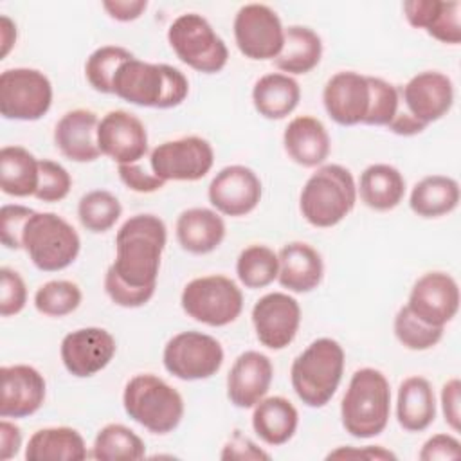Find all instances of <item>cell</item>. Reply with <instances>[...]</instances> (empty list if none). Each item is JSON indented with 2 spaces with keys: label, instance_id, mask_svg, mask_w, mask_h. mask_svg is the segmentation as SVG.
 Returning a JSON list of instances; mask_svg holds the SVG:
<instances>
[{
  "label": "cell",
  "instance_id": "obj_32",
  "mask_svg": "<svg viewBox=\"0 0 461 461\" xmlns=\"http://www.w3.org/2000/svg\"><path fill=\"white\" fill-rule=\"evenodd\" d=\"M86 456L85 439L72 427L40 429L25 447L27 461H83Z\"/></svg>",
  "mask_w": 461,
  "mask_h": 461
},
{
  "label": "cell",
  "instance_id": "obj_14",
  "mask_svg": "<svg viewBox=\"0 0 461 461\" xmlns=\"http://www.w3.org/2000/svg\"><path fill=\"white\" fill-rule=\"evenodd\" d=\"M250 317L259 344L279 351L292 344L299 331L301 306L285 292H270L256 301Z\"/></svg>",
  "mask_w": 461,
  "mask_h": 461
},
{
  "label": "cell",
  "instance_id": "obj_28",
  "mask_svg": "<svg viewBox=\"0 0 461 461\" xmlns=\"http://www.w3.org/2000/svg\"><path fill=\"white\" fill-rule=\"evenodd\" d=\"M436 418V394L425 376H409L398 387L396 420L407 432H421Z\"/></svg>",
  "mask_w": 461,
  "mask_h": 461
},
{
  "label": "cell",
  "instance_id": "obj_3",
  "mask_svg": "<svg viewBox=\"0 0 461 461\" xmlns=\"http://www.w3.org/2000/svg\"><path fill=\"white\" fill-rule=\"evenodd\" d=\"M391 414V387L385 375L362 367L351 375L340 402V421L346 432L358 439L382 434Z\"/></svg>",
  "mask_w": 461,
  "mask_h": 461
},
{
  "label": "cell",
  "instance_id": "obj_40",
  "mask_svg": "<svg viewBox=\"0 0 461 461\" xmlns=\"http://www.w3.org/2000/svg\"><path fill=\"white\" fill-rule=\"evenodd\" d=\"M130 58H133V54L119 45H103L95 49L85 63L86 81L95 92L113 94V76L119 65Z\"/></svg>",
  "mask_w": 461,
  "mask_h": 461
},
{
  "label": "cell",
  "instance_id": "obj_22",
  "mask_svg": "<svg viewBox=\"0 0 461 461\" xmlns=\"http://www.w3.org/2000/svg\"><path fill=\"white\" fill-rule=\"evenodd\" d=\"M274 378L272 360L261 353L249 349L234 360L227 375V398L234 407L252 409L267 396Z\"/></svg>",
  "mask_w": 461,
  "mask_h": 461
},
{
  "label": "cell",
  "instance_id": "obj_26",
  "mask_svg": "<svg viewBox=\"0 0 461 461\" xmlns=\"http://www.w3.org/2000/svg\"><path fill=\"white\" fill-rule=\"evenodd\" d=\"M286 155L303 167L322 166L330 155L331 140L326 126L312 115L294 117L283 133Z\"/></svg>",
  "mask_w": 461,
  "mask_h": 461
},
{
  "label": "cell",
  "instance_id": "obj_27",
  "mask_svg": "<svg viewBox=\"0 0 461 461\" xmlns=\"http://www.w3.org/2000/svg\"><path fill=\"white\" fill-rule=\"evenodd\" d=\"M175 234L178 245L189 254H209L216 250L225 238V221L218 211L207 207H191L178 214Z\"/></svg>",
  "mask_w": 461,
  "mask_h": 461
},
{
  "label": "cell",
  "instance_id": "obj_10",
  "mask_svg": "<svg viewBox=\"0 0 461 461\" xmlns=\"http://www.w3.org/2000/svg\"><path fill=\"white\" fill-rule=\"evenodd\" d=\"M52 104V83L38 68L16 67L0 74V113L9 121H38Z\"/></svg>",
  "mask_w": 461,
  "mask_h": 461
},
{
  "label": "cell",
  "instance_id": "obj_53",
  "mask_svg": "<svg viewBox=\"0 0 461 461\" xmlns=\"http://www.w3.org/2000/svg\"><path fill=\"white\" fill-rule=\"evenodd\" d=\"M22 448V430L16 423L4 418L0 421V459L14 457Z\"/></svg>",
  "mask_w": 461,
  "mask_h": 461
},
{
  "label": "cell",
  "instance_id": "obj_19",
  "mask_svg": "<svg viewBox=\"0 0 461 461\" xmlns=\"http://www.w3.org/2000/svg\"><path fill=\"white\" fill-rule=\"evenodd\" d=\"M400 99L416 121L429 126L450 112L454 104V83L439 70H423L403 85Z\"/></svg>",
  "mask_w": 461,
  "mask_h": 461
},
{
  "label": "cell",
  "instance_id": "obj_44",
  "mask_svg": "<svg viewBox=\"0 0 461 461\" xmlns=\"http://www.w3.org/2000/svg\"><path fill=\"white\" fill-rule=\"evenodd\" d=\"M36 211L25 205L18 203H5L2 205L0 211V240L2 245L9 250H20L23 249L22 238H23V229L29 221V218Z\"/></svg>",
  "mask_w": 461,
  "mask_h": 461
},
{
  "label": "cell",
  "instance_id": "obj_11",
  "mask_svg": "<svg viewBox=\"0 0 461 461\" xmlns=\"http://www.w3.org/2000/svg\"><path fill=\"white\" fill-rule=\"evenodd\" d=\"M221 344L202 331H180L173 335L162 351V364L178 380H207L223 364Z\"/></svg>",
  "mask_w": 461,
  "mask_h": 461
},
{
  "label": "cell",
  "instance_id": "obj_48",
  "mask_svg": "<svg viewBox=\"0 0 461 461\" xmlns=\"http://www.w3.org/2000/svg\"><path fill=\"white\" fill-rule=\"evenodd\" d=\"M418 457L421 461H436V459H459L461 457V443L457 438L450 434H434L429 438Z\"/></svg>",
  "mask_w": 461,
  "mask_h": 461
},
{
  "label": "cell",
  "instance_id": "obj_55",
  "mask_svg": "<svg viewBox=\"0 0 461 461\" xmlns=\"http://www.w3.org/2000/svg\"><path fill=\"white\" fill-rule=\"evenodd\" d=\"M14 43H16V25L7 14H2L0 16V45H2L0 59H4L9 54Z\"/></svg>",
  "mask_w": 461,
  "mask_h": 461
},
{
  "label": "cell",
  "instance_id": "obj_9",
  "mask_svg": "<svg viewBox=\"0 0 461 461\" xmlns=\"http://www.w3.org/2000/svg\"><path fill=\"white\" fill-rule=\"evenodd\" d=\"M180 306L196 322L221 328L234 322L243 310L241 288L227 276L211 274L191 279L182 294Z\"/></svg>",
  "mask_w": 461,
  "mask_h": 461
},
{
  "label": "cell",
  "instance_id": "obj_39",
  "mask_svg": "<svg viewBox=\"0 0 461 461\" xmlns=\"http://www.w3.org/2000/svg\"><path fill=\"white\" fill-rule=\"evenodd\" d=\"M81 288L67 279H52L34 294V308L47 317H65L81 304Z\"/></svg>",
  "mask_w": 461,
  "mask_h": 461
},
{
  "label": "cell",
  "instance_id": "obj_54",
  "mask_svg": "<svg viewBox=\"0 0 461 461\" xmlns=\"http://www.w3.org/2000/svg\"><path fill=\"white\" fill-rule=\"evenodd\" d=\"M389 131L396 133V135H402V137H412V135H418L421 131H425V124L416 121L407 110H398L396 115L393 117V121L387 124Z\"/></svg>",
  "mask_w": 461,
  "mask_h": 461
},
{
  "label": "cell",
  "instance_id": "obj_41",
  "mask_svg": "<svg viewBox=\"0 0 461 461\" xmlns=\"http://www.w3.org/2000/svg\"><path fill=\"white\" fill-rule=\"evenodd\" d=\"M393 330L398 342L411 351H427L434 348L445 331V328L430 326L420 321L414 313H411L407 306H402L394 315Z\"/></svg>",
  "mask_w": 461,
  "mask_h": 461
},
{
  "label": "cell",
  "instance_id": "obj_25",
  "mask_svg": "<svg viewBox=\"0 0 461 461\" xmlns=\"http://www.w3.org/2000/svg\"><path fill=\"white\" fill-rule=\"evenodd\" d=\"M409 25L423 29L441 43L457 45L461 41V4L456 0H407L402 5Z\"/></svg>",
  "mask_w": 461,
  "mask_h": 461
},
{
  "label": "cell",
  "instance_id": "obj_42",
  "mask_svg": "<svg viewBox=\"0 0 461 461\" xmlns=\"http://www.w3.org/2000/svg\"><path fill=\"white\" fill-rule=\"evenodd\" d=\"M367 83H369V108L362 124L387 128V124L393 121V117L400 110V103H402L400 90L393 83L375 76H367Z\"/></svg>",
  "mask_w": 461,
  "mask_h": 461
},
{
  "label": "cell",
  "instance_id": "obj_38",
  "mask_svg": "<svg viewBox=\"0 0 461 461\" xmlns=\"http://www.w3.org/2000/svg\"><path fill=\"white\" fill-rule=\"evenodd\" d=\"M121 212L122 205L117 196L104 189H95L83 194L77 203V218L81 225L94 234L110 230L121 218Z\"/></svg>",
  "mask_w": 461,
  "mask_h": 461
},
{
  "label": "cell",
  "instance_id": "obj_34",
  "mask_svg": "<svg viewBox=\"0 0 461 461\" xmlns=\"http://www.w3.org/2000/svg\"><path fill=\"white\" fill-rule=\"evenodd\" d=\"M40 182V160L23 146L0 149V187L9 196H34Z\"/></svg>",
  "mask_w": 461,
  "mask_h": 461
},
{
  "label": "cell",
  "instance_id": "obj_36",
  "mask_svg": "<svg viewBox=\"0 0 461 461\" xmlns=\"http://www.w3.org/2000/svg\"><path fill=\"white\" fill-rule=\"evenodd\" d=\"M90 456L97 461H135L146 456V445L130 427L108 423L95 434Z\"/></svg>",
  "mask_w": 461,
  "mask_h": 461
},
{
  "label": "cell",
  "instance_id": "obj_20",
  "mask_svg": "<svg viewBox=\"0 0 461 461\" xmlns=\"http://www.w3.org/2000/svg\"><path fill=\"white\" fill-rule=\"evenodd\" d=\"M47 384L43 375L27 364L4 366L0 369V416L27 418L45 402Z\"/></svg>",
  "mask_w": 461,
  "mask_h": 461
},
{
  "label": "cell",
  "instance_id": "obj_50",
  "mask_svg": "<svg viewBox=\"0 0 461 461\" xmlns=\"http://www.w3.org/2000/svg\"><path fill=\"white\" fill-rule=\"evenodd\" d=\"M220 457L221 459H270V454L261 450L249 438L241 436L240 430H234L232 438L225 443Z\"/></svg>",
  "mask_w": 461,
  "mask_h": 461
},
{
  "label": "cell",
  "instance_id": "obj_46",
  "mask_svg": "<svg viewBox=\"0 0 461 461\" xmlns=\"http://www.w3.org/2000/svg\"><path fill=\"white\" fill-rule=\"evenodd\" d=\"M104 292L112 299V303L122 308H140L153 297L151 292H142L126 286L110 270H106L104 274Z\"/></svg>",
  "mask_w": 461,
  "mask_h": 461
},
{
  "label": "cell",
  "instance_id": "obj_7",
  "mask_svg": "<svg viewBox=\"0 0 461 461\" xmlns=\"http://www.w3.org/2000/svg\"><path fill=\"white\" fill-rule=\"evenodd\" d=\"M22 245L41 272H59L70 267L81 250L79 234L56 212H34L23 229Z\"/></svg>",
  "mask_w": 461,
  "mask_h": 461
},
{
  "label": "cell",
  "instance_id": "obj_29",
  "mask_svg": "<svg viewBox=\"0 0 461 461\" xmlns=\"http://www.w3.org/2000/svg\"><path fill=\"white\" fill-rule=\"evenodd\" d=\"M299 425V412L285 396H267L254 405L252 429L256 436L270 445L279 447L288 443Z\"/></svg>",
  "mask_w": 461,
  "mask_h": 461
},
{
  "label": "cell",
  "instance_id": "obj_5",
  "mask_svg": "<svg viewBox=\"0 0 461 461\" xmlns=\"http://www.w3.org/2000/svg\"><path fill=\"white\" fill-rule=\"evenodd\" d=\"M357 184L351 171L340 164L321 166L303 185L299 211L319 229L340 223L357 203Z\"/></svg>",
  "mask_w": 461,
  "mask_h": 461
},
{
  "label": "cell",
  "instance_id": "obj_23",
  "mask_svg": "<svg viewBox=\"0 0 461 461\" xmlns=\"http://www.w3.org/2000/svg\"><path fill=\"white\" fill-rule=\"evenodd\" d=\"M99 119L92 110L76 108L61 115L54 128V144L72 162L86 164L99 158L97 146Z\"/></svg>",
  "mask_w": 461,
  "mask_h": 461
},
{
  "label": "cell",
  "instance_id": "obj_12",
  "mask_svg": "<svg viewBox=\"0 0 461 461\" xmlns=\"http://www.w3.org/2000/svg\"><path fill=\"white\" fill-rule=\"evenodd\" d=\"M212 164V146L198 135L166 140L149 155L151 173L164 182H196L211 171Z\"/></svg>",
  "mask_w": 461,
  "mask_h": 461
},
{
  "label": "cell",
  "instance_id": "obj_49",
  "mask_svg": "<svg viewBox=\"0 0 461 461\" xmlns=\"http://www.w3.org/2000/svg\"><path fill=\"white\" fill-rule=\"evenodd\" d=\"M459 393L461 382L457 378H450L441 387V411L445 416V423L454 430L459 432L461 429V407H459Z\"/></svg>",
  "mask_w": 461,
  "mask_h": 461
},
{
  "label": "cell",
  "instance_id": "obj_17",
  "mask_svg": "<svg viewBox=\"0 0 461 461\" xmlns=\"http://www.w3.org/2000/svg\"><path fill=\"white\" fill-rule=\"evenodd\" d=\"M263 194V185L254 169L232 164L221 167L211 180L207 196L211 205L225 216L252 212Z\"/></svg>",
  "mask_w": 461,
  "mask_h": 461
},
{
  "label": "cell",
  "instance_id": "obj_16",
  "mask_svg": "<svg viewBox=\"0 0 461 461\" xmlns=\"http://www.w3.org/2000/svg\"><path fill=\"white\" fill-rule=\"evenodd\" d=\"M405 306L420 321L445 328L459 310L457 281L441 270L427 272L412 285Z\"/></svg>",
  "mask_w": 461,
  "mask_h": 461
},
{
  "label": "cell",
  "instance_id": "obj_33",
  "mask_svg": "<svg viewBox=\"0 0 461 461\" xmlns=\"http://www.w3.org/2000/svg\"><path fill=\"white\" fill-rule=\"evenodd\" d=\"M322 58L321 36L306 25H290L285 29V43L277 58H274L276 68L283 74H308Z\"/></svg>",
  "mask_w": 461,
  "mask_h": 461
},
{
  "label": "cell",
  "instance_id": "obj_13",
  "mask_svg": "<svg viewBox=\"0 0 461 461\" xmlns=\"http://www.w3.org/2000/svg\"><path fill=\"white\" fill-rule=\"evenodd\" d=\"M234 41L240 52L256 61L274 59L285 43V27L277 13L265 4H245L234 16Z\"/></svg>",
  "mask_w": 461,
  "mask_h": 461
},
{
  "label": "cell",
  "instance_id": "obj_45",
  "mask_svg": "<svg viewBox=\"0 0 461 461\" xmlns=\"http://www.w3.org/2000/svg\"><path fill=\"white\" fill-rule=\"evenodd\" d=\"M27 303V286L22 276L9 268H0V315L11 317L20 313Z\"/></svg>",
  "mask_w": 461,
  "mask_h": 461
},
{
  "label": "cell",
  "instance_id": "obj_43",
  "mask_svg": "<svg viewBox=\"0 0 461 461\" xmlns=\"http://www.w3.org/2000/svg\"><path fill=\"white\" fill-rule=\"evenodd\" d=\"M72 187L70 173L54 160L41 158L40 160V182L34 196L41 202L54 203L67 198Z\"/></svg>",
  "mask_w": 461,
  "mask_h": 461
},
{
  "label": "cell",
  "instance_id": "obj_24",
  "mask_svg": "<svg viewBox=\"0 0 461 461\" xmlns=\"http://www.w3.org/2000/svg\"><path fill=\"white\" fill-rule=\"evenodd\" d=\"M277 281L294 294L315 290L324 276V263L317 249L304 241H290L277 252Z\"/></svg>",
  "mask_w": 461,
  "mask_h": 461
},
{
  "label": "cell",
  "instance_id": "obj_37",
  "mask_svg": "<svg viewBox=\"0 0 461 461\" xmlns=\"http://www.w3.org/2000/svg\"><path fill=\"white\" fill-rule=\"evenodd\" d=\"M277 254L267 245H249L236 259V276L245 288H265L277 279Z\"/></svg>",
  "mask_w": 461,
  "mask_h": 461
},
{
  "label": "cell",
  "instance_id": "obj_35",
  "mask_svg": "<svg viewBox=\"0 0 461 461\" xmlns=\"http://www.w3.org/2000/svg\"><path fill=\"white\" fill-rule=\"evenodd\" d=\"M459 194L457 180L445 175H429L414 184L409 207L421 218H439L459 205Z\"/></svg>",
  "mask_w": 461,
  "mask_h": 461
},
{
  "label": "cell",
  "instance_id": "obj_6",
  "mask_svg": "<svg viewBox=\"0 0 461 461\" xmlns=\"http://www.w3.org/2000/svg\"><path fill=\"white\" fill-rule=\"evenodd\" d=\"M124 412L151 434L173 432L184 418V398L153 373L131 376L122 391Z\"/></svg>",
  "mask_w": 461,
  "mask_h": 461
},
{
  "label": "cell",
  "instance_id": "obj_2",
  "mask_svg": "<svg viewBox=\"0 0 461 461\" xmlns=\"http://www.w3.org/2000/svg\"><path fill=\"white\" fill-rule=\"evenodd\" d=\"M113 94L144 108H175L189 94L182 70L166 63H148L135 56L122 61L113 76Z\"/></svg>",
  "mask_w": 461,
  "mask_h": 461
},
{
  "label": "cell",
  "instance_id": "obj_51",
  "mask_svg": "<svg viewBox=\"0 0 461 461\" xmlns=\"http://www.w3.org/2000/svg\"><path fill=\"white\" fill-rule=\"evenodd\" d=\"M326 459H375V461H384V459H396V454L380 447V445H367L362 448L357 447H339L333 452L326 456Z\"/></svg>",
  "mask_w": 461,
  "mask_h": 461
},
{
  "label": "cell",
  "instance_id": "obj_47",
  "mask_svg": "<svg viewBox=\"0 0 461 461\" xmlns=\"http://www.w3.org/2000/svg\"><path fill=\"white\" fill-rule=\"evenodd\" d=\"M117 171H119L121 182L135 193H155L166 185L164 180H160L153 173H148L137 162L135 164H121Z\"/></svg>",
  "mask_w": 461,
  "mask_h": 461
},
{
  "label": "cell",
  "instance_id": "obj_31",
  "mask_svg": "<svg viewBox=\"0 0 461 461\" xmlns=\"http://www.w3.org/2000/svg\"><path fill=\"white\" fill-rule=\"evenodd\" d=\"M357 194L373 211H393L405 196V178L391 164H371L360 173Z\"/></svg>",
  "mask_w": 461,
  "mask_h": 461
},
{
  "label": "cell",
  "instance_id": "obj_8",
  "mask_svg": "<svg viewBox=\"0 0 461 461\" xmlns=\"http://www.w3.org/2000/svg\"><path fill=\"white\" fill-rule=\"evenodd\" d=\"M167 41L176 58L196 72L216 74L229 61L225 41L198 13H184L167 29Z\"/></svg>",
  "mask_w": 461,
  "mask_h": 461
},
{
  "label": "cell",
  "instance_id": "obj_18",
  "mask_svg": "<svg viewBox=\"0 0 461 461\" xmlns=\"http://www.w3.org/2000/svg\"><path fill=\"white\" fill-rule=\"evenodd\" d=\"M97 146L101 155H106L119 166L135 164L148 153L146 126L135 113L112 110L99 121Z\"/></svg>",
  "mask_w": 461,
  "mask_h": 461
},
{
  "label": "cell",
  "instance_id": "obj_21",
  "mask_svg": "<svg viewBox=\"0 0 461 461\" xmlns=\"http://www.w3.org/2000/svg\"><path fill=\"white\" fill-rule=\"evenodd\" d=\"M326 113L340 126L362 124L369 108L367 76L355 70L333 74L322 90Z\"/></svg>",
  "mask_w": 461,
  "mask_h": 461
},
{
  "label": "cell",
  "instance_id": "obj_15",
  "mask_svg": "<svg viewBox=\"0 0 461 461\" xmlns=\"http://www.w3.org/2000/svg\"><path fill=\"white\" fill-rule=\"evenodd\" d=\"M113 335L97 326H86L67 333L59 346L65 369L76 378H88L103 371L115 357Z\"/></svg>",
  "mask_w": 461,
  "mask_h": 461
},
{
  "label": "cell",
  "instance_id": "obj_30",
  "mask_svg": "<svg viewBox=\"0 0 461 461\" xmlns=\"http://www.w3.org/2000/svg\"><path fill=\"white\" fill-rule=\"evenodd\" d=\"M301 101L299 83L283 72L261 76L252 88V104L256 112L270 121L288 117Z\"/></svg>",
  "mask_w": 461,
  "mask_h": 461
},
{
  "label": "cell",
  "instance_id": "obj_52",
  "mask_svg": "<svg viewBox=\"0 0 461 461\" xmlns=\"http://www.w3.org/2000/svg\"><path fill=\"white\" fill-rule=\"evenodd\" d=\"M148 7L146 0H106L103 2V9L110 14V18L117 22H133L137 20Z\"/></svg>",
  "mask_w": 461,
  "mask_h": 461
},
{
  "label": "cell",
  "instance_id": "obj_4",
  "mask_svg": "<svg viewBox=\"0 0 461 461\" xmlns=\"http://www.w3.org/2000/svg\"><path fill=\"white\" fill-rule=\"evenodd\" d=\"M344 349L330 337L310 342L292 362L290 382L297 398L312 409L324 407L344 375Z\"/></svg>",
  "mask_w": 461,
  "mask_h": 461
},
{
  "label": "cell",
  "instance_id": "obj_1",
  "mask_svg": "<svg viewBox=\"0 0 461 461\" xmlns=\"http://www.w3.org/2000/svg\"><path fill=\"white\" fill-rule=\"evenodd\" d=\"M166 241L167 229L158 216L135 214L115 234V259L108 270L126 286L155 294Z\"/></svg>",
  "mask_w": 461,
  "mask_h": 461
}]
</instances>
